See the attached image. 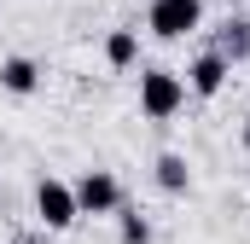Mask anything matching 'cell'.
Returning <instances> with one entry per match:
<instances>
[{
  "label": "cell",
  "mask_w": 250,
  "mask_h": 244,
  "mask_svg": "<svg viewBox=\"0 0 250 244\" xmlns=\"http://www.w3.org/2000/svg\"><path fill=\"white\" fill-rule=\"evenodd\" d=\"M111 221H117V244H151V221H146L140 209H128V203H123Z\"/></svg>",
  "instance_id": "obj_10"
},
{
  "label": "cell",
  "mask_w": 250,
  "mask_h": 244,
  "mask_svg": "<svg viewBox=\"0 0 250 244\" xmlns=\"http://www.w3.org/2000/svg\"><path fill=\"white\" fill-rule=\"evenodd\" d=\"M18 244H41V239H18Z\"/></svg>",
  "instance_id": "obj_12"
},
{
  "label": "cell",
  "mask_w": 250,
  "mask_h": 244,
  "mask_svg": "<svg viewBox=\"0 0 250 244\" xmlns=\"http://www.w3.org/2000/svg\"><path fill=\"white\" fill-rule=\"evenodd\" d=\"M227 76H233V64L221 59L215 47H204V53L187 64V93H192V99H215V93L227 87Z\"/></svg>",
  "instance_id": "obj_5"
},
{
  "label": "cell",
  "mask_w": 250,
  "mask_h": 244,
  "mask_svg": "<svg viewBox=\"0 0 250 244\" xmlns=\"http://www.w3.org/2000/svg\"><path fill=\"white\" fill-rule=\"evenodd\" d=\"M70 186H76V209H82V215H117V209L128 203L123 181H117L111 169H82Z\"/></svg>",
  "instance_id": "obj_4"
},
{
  "label": "cell",
  "mask_w": 250,
  "mask_h": 244,
  "mask_svg": "<svg viewBox=\"0 0 250 244\" xmlns=\"http://www.w3.org/2000/svg\"><path fill=\"white\" fill-rule=\"evenodd\" d=\"M146 29L157 41H187L204 29V0H151L146 6Z\"/></svg>",
  "instance_id": "obj_2"
},
{
  "label": "cell",
  "mask_w": 250,
  "mask_h": 244,
  "mask_svg": "<svg viewBox=\"0 0 250 244\" xmlns=\"http://www.w3.org/2000/svg\"><path fill=\"white\" fill-rule=\"evenodd\" d=\"M105 64L111 70H134L140 64V29H111L105 35Z\"/></svg>",
  "instance_id": "obj_9"
},
{
  "label": "cell",
  "mask_w": 250,
  "mask_h": 244,
  "mask_svg": "<svg viewBox=\"0 0 250 244\" xmlns=\"http://www.w3.org/2000/svg\"><path fill=\"white\" fill-rule=\"evenodd\" d=\"M35 215H41L47 233H70V227L82 221V209H76V186L59 181V175H41V181H35Z\"/></svg>",
  "instance_id": "obj_3"
},
{
  "label": "cell",
  "mask_w": 250,
  "mask_h": 244,
  "mask_svg": "<svg viewBox=\"0 0 250 244\" xmlns=\"http://www.w3.org/2000/svg\"><path fill=\"white\" fill-rule=\"evenodd\" d=\"M239 140H245V151H250V117H245V128H239Z\"/></svg>",
  "instance_id": "obj_11"
},
{
  "label": "cell",
  "mask_w": 250,
  "mask_h": 244,
  "mask_svg": "<svg viewBox=\"0 0 250 244\" xmlns=\"http://www.w3.org/2000/svg\"><path fill=\"white\" fill-rule=\"evenodd\" d=\"M215 53L227 64H245L250 59V18H227L221 29H215Z\"/></svg>",
  "instance_id": "obj_7"
},
{
  "label": "cell",
  "mask_w": 250,
  "mask_h": 244,
  "mask_svg": "<svg viewBox=\"0 0 250 244\" xmlns=\"http://www.w3.org/2000/svg\"><path fill=\"white\" fill-rule=\"evenodd\" d=\"M151 181L163 186V192H187L192 186V169L181 151H157V163H151Z\"/></svg>",
  "instance_id": "obj_8"
},
{
  "label": "cell",
  "mask_w": 250,
  "mask_h": 244,
  "mask_svg": "<svg viewBox=\"0 0 250 244\" xmlns=\"http://www.w3.org/2000/svg\"><path fill=\"white\" fill-rule=\"evenodd\" d=\"M181 105H187V76H181V70H163V64L140 70V111L151 122L181 117Z\"/></svg>",
  "instance_id": "obj_1"
},
{
  "label": "cell",
  "mask_w": 250,
  "mask_h": 244,
  "mask_svg": "<svg viewBox=\"0 0 250 244\" xmlns=\"http://www.w3.org/2000/svg\"><path fill=\"white\" fill-rule=\"evenodd\" d=\"M0 93H12V99H29V93H41V64H35V59H23V53L0 59Z\"/></svg>",
  "instance_id": "obj_6"
}]
</instances>
